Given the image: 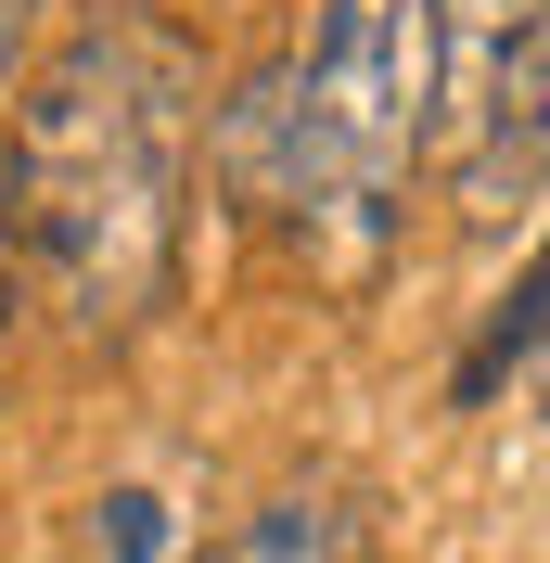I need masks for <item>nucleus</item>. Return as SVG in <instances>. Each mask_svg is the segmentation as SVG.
<instances>
[{
  "mask_svg": "<svg viewBox=\"0 0 550 563\" xmlns=\"http://www.w3.org/2000/svg\"><path fill=\"white\" fill-rule=\"evenodd\" d=\"M13 320H26V282H13V244H0V372H13Z\"/></svg>",
  "mask_w": 550,
  "mask_h": 563,
  "instance_id": "6e6552de",
  "label": "nucleus"
},
{
  "mask_svg": "<svg viewBox=\"0 0 550 563\" xmlns=\"http://www.w3.org/2000/svg\"><path fill=\"white\" fill-rule=\"evenodd\" d=\"M206 563H372V487L359 474H282L256 512H231Z\"/></svg>",
  "mask_w": 550,
  "mask_h": 563,
  "instance_id": "20e7f679",
  "label": "nucleus"
},
{
  "mask_svg": "<svg viewBox=\"0 0 550 563\" xmlns=\"http://www.w3.org/2000/svg\"><path fill=\"white\" fill-rule=\"evenodd\" d=\"M206 129V52L167 13H90L0 115V244L65 333H141L179 282V192Z\"/></svg>",
  "mask_w": 550,
  "mask_h": 563,
  "instance_id": "f257e3e1",
  "label": "nucleus"
},
{
  "mask_svg": "<svg viewBox=\"0 0 550 563\" xmlns=\"http://www.w3.org/2000/svg\"><path fill=\"white\" fill-rule=\"evenodd\" d=\"M550 179V0L525 13V38L486 65V90H474V154H461V218H513L525 192Z\"/></svg>",
  "mask_w": 550,
  "mask_h": 563,
  "instance_id": "7ed1b4c3",
  "label": "nucleus"
},
{
  "mask_svg": "<svg viewBox=\"0 0 550 563\" xmlns=\"http://www.w3.org/2000/svg\"><path fill=\"white\" fill-rule=\"evenodd\" d=\"M65 563H206V526L179 512V487H154V474H116V487L77 499Z\"/></svg>",
  "mask_w": 550,
  "mask_h": 563,
  "instance_id": "39448f33",
  "label": "nucleus"
},
{
  "mask_svg": "<svg viewBox=\"0 0 550 563\" xmlns=\"http://www.w3.org/2000/svg\"><path fill=\"white\" fill-rule=\"evenodd\" d=\"M499 372H525V385H538V410H550V256L525 269L513 308L486 320V346L461 358V397H499Z\"/></svg>",
  "mask_w": 550,
  "mask_h": 563,
  "instance_id": "423d86ee",
  "label": "nucleus"
},
{
  "mask_svg": "<svg viewBox=\"0 0 550 563\" xmlns=\"http://www.w3.org/2000/svg\"><path fill=\"white\" fill-rule=\"evenodd\" d=\"M436 90H448L436 0H320L308 65L256 77L218 115L231 192L256 218H282L359 295L397 256V206H410V167H422V141H436Z\"/></svg>",
  "mask_w": 550,
  "mask_h": 563,
  "instance_id": "f03ea898",
  "label": "nucleus"
},
{
  "mask_svg": "<svg viewBox=\"0 0 550 563\" xmlns=\"http://www.w3.org/2000/svg\"><path fill=\"white\" fill-rule=\"evenodd\" d=\"M525 13H538V0H436V38H448V65H461V77L486 90V65H499V52L525 38Z\"/></svg>",
  "mask_w": 550,
  "mask_h": 563,
  "instance_id": "0eeeda50",
  "label": "nucleus"
},
{
  "mask_svg": "<svg viewBox=\"0 0 550 563\" xmlns=\"http://www.w3.org/2000/svg\"><path fill=\"white\" fill-rule=\"evenodd\" d=\"M13 38H26V0H0V90H13Z\"/></svg>",
  "mask_w": 550,
  "mask_h": 563,
  "instance_id": "1a4fd4ad",
  "label": "nucleus"
}]
</instances>
